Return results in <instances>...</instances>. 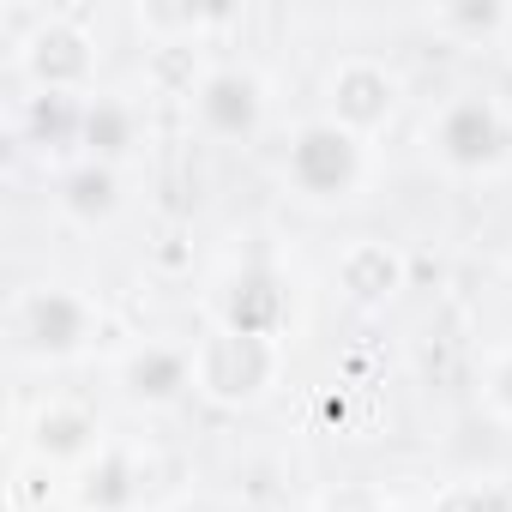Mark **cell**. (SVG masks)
<instances>
[{"label":"cell","mask_w":512,"mask_h":512,"mask_svg":"<svg viewBox=\"0 0 512 512\" xmlns=\"http://www.w3.org/2000/svg\"><path fill=\"white\" fill-rule=\"evenodd\" d=\"M398 109V73L374 55H344L326 79V115L338 127H350L356 139H368L374 127H386Z\"/></svg>","instance_id":"52a82bcc"},{"label":"cell","mask_w":512,"mask_h":512,"mask_svg":"<svg viewBox=\"0 0 512 512\" xmlns=\"http://www.w3.org/2000/svg\"><path fill=\"white\" fill-rule=\"evenodd\" d=\"M25 127L37 145H79V127H85V97H67V91H37L25 103Z\"/></svg>","instance_id":"e0dca14e"},{"label":"cell","mask_w":512,"mask_h":512,"mask_svg":"<svg viewBox=\"0 0 512 512\" xmlns=\"http://www.w3.org/2000/svg\"><path fill=\"white\" fill-rule=\"evenodd\" d=\"M205 61H199V37H187V43H151V61H145V79L157 85V91H169V97H193L199 85H205Z\"/></svg>","instance_id":"2e32d148"},{"label":"cell","mask_w":512,"mask_h":512,"mask_svg":"<svg viewBox=\"0 0 512 512\" xmlns=\"http://www.w3.org/2000/svg\"><path fill=\"white\" fill-rule=\"evenodd\" d=\"M97 308L67 290V284H31L13 314H7V332H13V350L19 356H37V362H67L79 356L91 338H97Z\"/></svg>","instance_id":"277c9868"},{"label":"cell","mask_w":512,"mask_h":512,"mask_svg":"<svg viewBox=\"0 0 512 512\" xmlns=\"http://www.w3.org/2000/svg\"><path fill=\"white\" fill-rule=\"evenodd\" d=\"M61 211H67L73 223H85V229L109 223V217L121 211V169L79 157V163L61 175Z\"/></svg>","instance_id":"5bb4252c"},{"label":"cell","mask_w":512,"mask_h":512,"mask_svg":"<svg viewBox=\"0 0 512 512\" xmlns=\"http://www.w3.org/2000/svg\"><path fill=\"white\" fill-rule=\"evenodd\" d=\"M284 374V338H253V332H229L211 326L193 344V392L217 398V404H253L266 398Z\"/></svg>","instance_id":"7a4b0ae2"},{"label":"cell","mask_w":512,"mask_h":512,"mask_svg":"<svg viewBox=\"0 0 512 512\" xmlns=\"http://www.w3.org/2000/svg\"><path fill=\"white\" fill-rule=\"evenodd\" d=\"M73 494H79L85 512H133L139 494H145V476H139V464H133L127 446H103V452L79 470Z\"/></svg>","instance_id":"7c38bea8"},{"label":"cell","mask_w":512,"mask_h":512,"mask_svg":"<svg viewBox=\"0 0 512 512\" xmlns=\"http://www.w3.org/2000/svg\"><path fill=\"white\" fill-rule=\"evenodd\" d=\"M338 290L356 302V308H386L398 290H404V253L392 241H356L344 247V260H338Z\"/></svg>","instance_id":"8fae6325"},{"label":"cell","mask_w":512,"mask_h":512,"mask_svg":"<svg viewBox=\"0 0 512 512\" xmlns=\"http://www.w3.org/2000/svg\"><path fill=\"white\" fill-rule=\"evenodd\" d=\"M428 151L452 175H494L512 157V115L488 91H458L428 121Z\"/></svg>","instance_id":"6da1fadb"},{"label":"cell","mask_w":512,"mask_h":512,"mask_svg":"<svg viewBox=\"0 0 512 512\" xmlns=\"http://www.w3.org/2000/svg\"><path fill=\"white\" fill-rule=\"evenodd\" d=\"M368 175V139H356L350 127H338L332 115L320 121H302L284 145V181L314 199V205H338L362 187Z\"/></svg>","instance_id":"3957f363"},{"label":"cell","mask_w":512,"mask_h":512,"mask_svg":"<svg viewBox=\"0 0 512 512\" xmlns=\"http://www.w3.org/2000/svg\"><path fill=\"white\" fill-rule=\"evenodd\" d=\"M133 19H139L145 49H151V43H187V37H199L217 13H205V7H163V0H139Z\"/></svg>","instance_id":"ac0fdd59"},{"label":"cell","mask_w":512,"mask_h":512,"mask_svg":"<svg viewBox=\"0 0 512 512\" xmlns=\"http://www.w3.org/2000/svg\"><path fill=\"white\" fill-rule=\"evenodd\" d=\"M193 121L223 145H247L266 127V79L253 67H211L193 91Z\"/></svg>","instance_id":"8992f818"},{"label":"cell","mask_w":512,"mask_h":512,"mask_svg":"<svg viewBox=\"0 0 512 512\" xmlns=\"http://www.w3.org/2000/svg\"><path fill=\"white\" fill-rule=\"evenodd\" d=\"M290 320V296L272 272H235L217 290V326L229 332H253V338H278Z\"/></svg>","instance_id":"9c48e42d"},{"label":"cell","mask_w":512,"mask_h":512,"mask_svg":"<svg viewBox=\"0 0 512 512\" xmlns=\"http://www.w3.org/2000/svg\"><path fill=\"white\" fill-rule=\"evenodd\" d=\"M428 25H434L440 37L476 49V43H494V37L512 31V7H500V0H446V7L428 13Z\"/></svg>","instance_id":"9a60e30c"},{"label":"cell","mask_w":512,"mask_h":512,"mask_svg":"<svg viewBox=\"0 0 512 512\" xmlns=\"http://www.w3.org/2000/svg\"><path fill=\"white\" fill-rule=\"evenodd\" d=\"M25 73L37 79V91H67V97H91L97 79V43L79 19H43L25 43H19Z\"/></svg>","instance_id":"5b68a950"},{"label":"cell","mask_w":512,"mask_h":512,"mask_svg":"<svg viewBox=\"0 0 512 512\" xmlns=\"http://www.w3.org/2000/svg\"><path fill=\"white\" fill-rule=\"evenodd\" d=\"M79 145L91 163H115L139 145V109L127 97H109V91H91L85 97V127H79Z\"/></svg>","instance_id":"4fadbf2b"},{"label":"cell","mask_w":512,"mask_h":512,"mask_svg":"<svg viewBox=\"0 0 512 512\" xmlns=\"http://www.w3.org/2000/svg\"><path fill=\"white\" fill-rule=\"evenodd\" d=\"M482 392H488V410L512 422V350H500V356L488 362V380H482Z\"/></svg>","instance_id":"ffe728a7"},{"label":"cell","mask_w":512,"mask_h":512,"mask_svg":"<svg viewBox=\"0 0 512 512\" xmlns=\"http://www.w3.org/2000/svg\"><path fill=\"white\" fill-rule=\"evenodd\" d=\"M121 392L133 398V404H175V398H187L193 392V350H181V344H157V338H145L139 350H127L121 356Z\"/></svg>","instance_id":"ba28073f"},{"label":"cell","mask_w":512,"mask_h":512,"mask_svg":"<svg viewBox=\"0 0 512 512\" xmlns=\"http://www.w3.org/2000/svg\"><path fill=\"white\" fill-rule=\"evenodd\" d=\"M434 512H512V488H500V482H446L434 494Z\"/></svg>","instance_id":"d6986e66"},{"label":"cell","mask_w":512,"mask_h":512,"mask_svg":"<svg viewBox=\"0 0 512 512\" xmlns=\"http://www.w3.org/2000/svg\"><path fill=\"white\" fill-rule=\"evenodd\" d=\"M103 446H109V440H103V422H97L85 404H43L37 422H31V452H37L43 464H73V470H85Z\"/></svg>","instance_id":"30bf717a"}]
</instances>
